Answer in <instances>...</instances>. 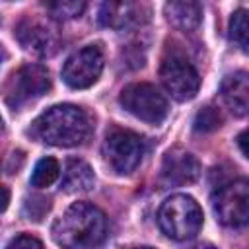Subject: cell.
I'll use <instances>...</instances> for the list:
<instances>
[{"mask_svg": "<svg viewBox=\"0 0 249 249\" xmlns=\"http://www.w3.org/2000/svg\"><path fill=\"white\" fill-rule=\"evenodd\" d=\"M95 183V177H93V171L91 167L84 161V160H78V158H70L64 165V171H62V189L66 193H82V191H89Z\"/></svg>", "mask_w": 249, "mask_h": 249, "instance_id": "obj_14", "label": "cell"}, {"mask_svg": "<svg viewBox=\"0 0 249 249\" xmlns=\"http://www.w3.org/2000/svg\"><path fill=\"white\" fill-rule=\"evenodd\" d=\"M60 175V165L54 158H43L37 161L33 173H31V185L33 187H49L53 185Z\"/></svg>", "mask_w": 249, "mask_h": 249, "instance_id": "obj_17", "label": "cell"}, {"mask_svg": "<svg viewBox=\"0 0 249 249\" xmlns=\"http://www.w3.org/2000/svg\"><path fill=\"white\" fill-rule=\"evenodd\" d=\"M189 249H216V247L210 245V243H198V245H193V247H189Z\"/></svg>", "mask_w": 249, "mask_h": 249, "instance_id": "obj_24", "label": "cell"}, {"mask_svg": "<svg viewBox=\"0 0 249 249\" xmlns=\"http://www.w3.org/2000/svg\"><path fill=\"white\" fill-rule=\"evenodd\" d=\"M158 222L167 237L175 241H187L198 233L202 226V210L193 196L173 195L160 206Z\"/></svg>", "mask_w": 249, "mask_h": 249, "instance_id": "obj_3", "label": "cell"}, {"mask_svg": "<svg viewBox=\"0 0 249 249\" xmlns=\"http://www.w3.org/2000/svg\"><path fill=\"white\" fill-rule=\"evenodd\" d=\"M134 249H152V247H134Z\"/></svg>", "mask_w": 249, "mask_h": 249, "instance_id": "obj_25", "label": "cell"}, {"mask_svg": "<svg viewBox=\"0 0 249 249\" xmlns=\"http://www.w3.org/2000/svg\"><path fill=\"white\" fill-rule=\"evenodd\" d=\"M220 93L224 103L233 115L237 117L249 115V72L239 70L226 76L222 82Z\"/></svg>", "mask_w": 249, "mask_h": 249, "instance_id": "obj_12", "label": "cell"}, {"mask_svg": "<svg viewBox=\"0 0 249 249\" xmlns=\"http://www.w3.org/2000/svg\"><path fill=\"white\" fill-rule=\"evenodd\" d=\"M101 70H103V53L99 47L89 45L66 58L62 66V80L74 89H84L97 82Z\"/></svg>", "mask_w": 249, "mask_h": 249, "instance_id": "obj_9", "label": "cell"}, {"mask_svg": "<svg viewBox=\"0 0 249 249\" xmlns=\"http://www.w3.org/2000/svg\"><path fill=\"white\" fill-rule=\"evenodd\" d=\"M47 10L54 16V18H62V19H70V18H78L86 4L84 2H76V0H58V2H47L45 4Z\"/></svg>", "mask_w": 249, "mask_h": 249, "instance_id": "obj_18", "label": "cell"}, {"mask_svg": "<svg viewBox=\"0 0 249 249\" xmlns=\"http://www.w3.org/2000/svg\"><path fill=\"white\" fill-rule=\"evenodd\" d=\"M119 101L130 115L150 124H160L167 117V111H169L167 99L160 93V89L144 82L128 84L121 91Z\"/></svg>", "mask_w": 249, "mask_h": 249, "instance_id": "obj_5", "label": "cell"}, {"mask_svg": "<svg viewBox=\"0 0 249 249\" xmlns=\"http://www.w3.org/2000/svg\"><path fill=\"white\" fill-rule=\"evenodd\" d=\"M230 39L239 49L249 51V10H235L230 18Z\"/></svg>", "mask_w": 249, "mask_h": 249, "instance_id": "obj_16", "label": "cell"}, {"mask_svg": "<svg viewBox=\"0 0 249 249\" xmlns=\"http://www.w3.org/2000/svg\"><path fill=\"white\" fill-rule=\"evenodd\" d=\"M142 12L148 14L146 6L134 2H105L99 8V21L105 27L124 29L142 23Z\"/></svg>", "mask_w": 249, "mask_h": 249, "instance_id": "obj_13", "label": "cell"}, {"mask_svg": "<svg viewBox=\"0 0 249 249\" xmlns=\"http://www.w3.org/2000/svg\"><path fill=\"white\" fill-rule=\"evenodd\" d=\"M160 78L167 93L177 101L193 99L200 88V78L196 68L189 62L187 56L179 53H171L163 58L160 68Z\"/></svg>", "mask_w": 249, "mask_h": 249, "instance_id": "obj_7", "label": "cell"}, {"mask_svg": "<svg viewBox=\"0 0 249 249\" xmlns=\"http://www.w3.org/2000/svg\"><path fill=\"white\" fill-rule=\"evenodd\" d=\"M29 132L43 144L60 148L80 146L91 134V119L82 107L62 103L41 113L33 121Z\"/></svg>", "mask_w": 249, "mask_h": 249, "instance_id": "obj_1", "label": "cell"}, {"mask_svg": "<svg viewBox=\"0 0 249 249\" xmlns=\"http://www.w3.org/2000/svg\"><path fill=\"white\" fill-rule=\"evenodd\" d=\"M237 146H239L241 154L249 160V128L243 130V132H239V136H237Z\"/></svg>", "mask_w": 249, "mask_h": 249, "instance_id": "obj_22", "label": "cell"}, {"mask_svg": "<svg viewBox=\"0 0 249 249\" xmlns=\"http://www.w3.org/2000/svg\"><path fill=\"white\" fill-rule=\"evenodd\" d=\"M51 88L49 70L41 64H23L18 68L6 88V99L12 107H19L31 99L41 97Z\"/></svg>", "mask_w": 249, "mask_h": 249, "instance_id": "obj_8", "label": "cell"}, {"mask_svg": "<svg viewBox=\"0 0 249 249\" xmlns=\"http://www.w3.org/2000/svg\"><path fill=\"white\" fill-rule=\"evenodd\" d=\"M105 233L107 218L89 202H74L53 226V237L62 249H91Z\"/></svg>", "mask_w": 249, "mask_h": 249, "instance_id": "obj_2", "label": "cell"}, {"mask_svg": "<svg viewBox=\"0 0 249 249\" xmlns=\"http://www.w3.org/2000/svg\"><path fill=\"white\" fill-rule=\"evenodd\" d=\"M222 123L220 113L214 107H202L195 117V130L196 132H210L216 130Z\"/></svg>", "mask_w": 249, "mask_h": 249, "instance_id": "obj_19", "label": "cell"}, {"mask_svg": "<svg viewBox=\"0 0 249 249\" xmlns=\"http://www.w3.org/2000/svg\"><path fill=\"white\" fill-rule=\"evenodd\" d=\"M6 249H43V243L37 237H33V235L21 233V235H16L6 245Z\"/></svg>", "mask_w": 249, "mask_h": 249, "instance_id": "obj_20", "label": "cell"}, {"mask_svg": "<svg viewBox=\"0 0 249 249\" xmlns=\"http://www.w3.org/2000/svg\"><path fill=\"white\" fill-rule=\"evenodd\" d=\"M146 152L140 134L128 128H111L103 140V156L113 171L124 175L138 167Z\"/></svg>", "mask_w": 249, "mask_h": 249, "instance_id": "obj_4", "label": "cell"}, {"mask_svg": "<svg viewBox=\"0 0 249 249\" xmlns=\"http://www.w3.org/2000/svg\"><path fill=\"white\" fill-rule=\"evenodd\" d=\"M16 37L25 51L39 56H47L56 51L54 31L35 18H23L16 27Z\"/></svg>", "mask_w": 249, "mask_h": 249, "instance_id": "obj_10", "label": "cell"}, {"mask_svg": "<svg viewBox=\"0 0 249 249\" xmlns=\"http://www.w3.org/2000/svg\"><path fill=\"white\" fill-rule=\"evenodd\" d=\"M167 21L183 31L196 29L202 19V8L198 2H167L165 4Z\"/></svg>", "mask_w": 249, "mask_h": 249, "instance_id": "obj_15", "label": "cell"}, {"mask_svg": "<svg viewBox=\"0 0 249 249\" xmlns=\"http://www.w3.org/2000/svg\"><path fill=\"white\" fill-rule=\"evenodd\" d=\"M35 200H37V196H33V198H31V200H29L25 206H33V208H37V202H35ZM39 202H41L43 210H41L39 214L29 212V214H27V216H29V220H31V218H33V220H39V216H43V214H45V210H49V206H51V204H49V200H47V198H43V196H41V200H39Z\"/></svg>", "mask_w": 249, "mask_h": 249, "instance_id": "obj_21", "label": "cell"}, {"mask_svg": "<svg viewBox=\"0 0 249 249\" xmlns=\"http://www.w3.org/2000/svg\"><path fill=\"white\" fill-rule=\"evenodd\" d=\"M212 206L220 224L228 228L249 226V179H235L224 185L212 196Z\"/></svg>", "mask_w": 249, "mask_h": 249, "instance_id": "obj_6", "label": "cell"}, {"mask_svg": "<svg viewBox=\"0 0 249 249\" xmlns=\"http://www.w3.org/2000/svg\"><path fill=\"white\" fill-rule=\"evenodd\" d=\"M2 195H4V200H2V210H6V206H8V200H10V193H8V187H2Z\"/></svg>", "mask_w": 249, "mask_h": 249, "instance_id": "obj_23", "label": "cell"}, {"mask_svg": "<svg viewBox=\"0 0 249 249\" xmlns=\"http://www.w3.org/2000/svg\"><path fill=\"white\" fill-rule=\"evenodd\" d=\"M200 175L198 160L181 148H173L163 156L161 161V177L167 185H189L195 183Z\"/></svg>", "mask_w": 249, "mask_h": 249, "instance_id": "obj_11", "label": "cell"}]
</instances>
